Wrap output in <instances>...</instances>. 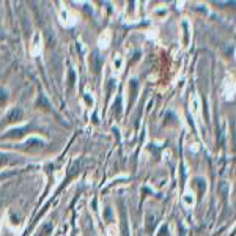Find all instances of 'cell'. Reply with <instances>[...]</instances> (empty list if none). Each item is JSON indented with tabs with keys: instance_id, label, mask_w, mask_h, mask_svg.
Wrapping results in <instances>:
<instances>
[{
	"instance_id": "6da1fadb",
	"label": "cell",
	"mask_w": 236,
	"mask_h": 236,
	"mask_svg": "<svg viewBox=\"0 0 236 236\" xmlns=\"http://www.w3.org/2000/svg\"><path fill=\"white\" fill-rule=\"evenodd\" d=\"M22 120V110L19 107L13 109L8 115H7V121L8 123H14V121H20Z\"/></svg>"
},
{
	"instance_id": "7a4b0ae2",
	"label": "cell",
	"mask_w": 236,
	"mask_h": 236,
	"mask_svg": "<svg viewBox=\"0 0 236 236\" xmlns=\"http://www.w3.org/2000/svg\"><path fill=\"white\" fill-rule=\"evenodd\" d=\"M90 63H91V69L94 71V73H99V69H101V66H102V58H101L98 54H93Z\"/></svg>"
},
{
	"instance_id": "3957f363",
	"label": "cell",
	"mask_w": 236,
	"mask_h": 236,
	"mask_svg": "<svg viewBox=\"0 0 236 236\" xmlns=\"http://www.w3.org/2000/svg\"><path fill=\"white\" fill-rule=\"evenodd\" d=\"M129 88H131V102H134V99H135V96H137V90H138V82L135 80V79H132V80H129Z\"/></svg>"
},
{
	"instance_id": "277c9868",
	"label": "cell",
	"mask_w": 236,
	"mask_h": 236,
	"mask_svg": "<svg viewBox=\"0 0 236 236\" xmlns=\"http://www.w3.org/2000/svg\"><path fill=\"white\" fill-rule=\"evenodd\" d=\"M38 106H43L46 110H49V109H51V104H49V101L46 99V96H44L43 93H41L39 96H38Z\"/></svg>"
},
{
	"instance_id": "5b68a950",
	"label": "cell",
	"mask_w": 236,
	"mask_h": 236,
	"mask_svg": "<svg viewBox=\"0 0 236 236\" xmlns=\"http://www.w3.org/2000/svg\"><path fill=\"white\" fill-rule=\"evenodd\" d=\"M147 219H148V220H147V228H148V230H153V227L156 225V219H153V216H148Z\"/></svg>"
},
{
	"instance_id": "8992f818",
	"label": "cell",
	"mask_w": 236,
	"mask_h": 236,
	"mask_svg": "<svg viewBox=\"0 0 236 236\" xmlns=\"http://www.w3.org/2000/svg\"><path fill=\"white\" fill-rule=\"evenodd\" d=\"M74 82H76V74H74V71L71 69L69 71V79H68V84H69V88L74 85Z\"/></svg>"
},
{
	"instance_id": "52a82bcc",
	"label": "cell",
	"mask_w": 236,
	"mask_h": 236,
	"mask_svg": "<svg viewBox=\"0 0 236 236\" xmlns=\"http://www.w3.org/2000/svg\"><path fill=\"white\" fill-rule=\"evenodd\" d=\"M104 217H106V220H112V209L110 208H106V212H104Z\"/></svg>"
},
{
	"instance_id": "ba28073f",
	"label": "cell",
	"mask_w": 236,
	"mask_h": 236,
	"mask_svg": "<svg viewBox=\"0 0 236 236\" xmlns=\"http://www.w3.org/2000/svg\"><path fill=\"white\" fill-rule=\"evenodd\" d=\"M8 162H10L8 156H5V154H0V165H5V164H8Z\"/></svg>"
},
{
	"instance_id": "9c48e42d",
	"label": "cell",
	"mask_w": 236,
	"mask_h": 236,
	"mask_svg": "<svg viewBox=\"0 0 236 236\" xmlns=\"http://www.w3.org/2000/svg\"><path fill=\"white\" fill-rule=\"evenodd\" d=\"M120 104H121V98H118V101L115 102V112H116V115H120Z\"/></svg>"
},
{
	"instance_id": "30bf717a",
	"label": "cell",
	"mask_w": 236,
	"mask_h": 236,
	"mask_svg": "<svg viewBox=\"0 0 236 236\" xmlns=\"http://www.w3.org/2000/svg\"><path fill=\"white\" fill-rule=\"evenodd\" d=\"M167 233H169V228H167V227H164V228L161 230V234H159V236H165Z\"/></svg>"
}]
</instances>
